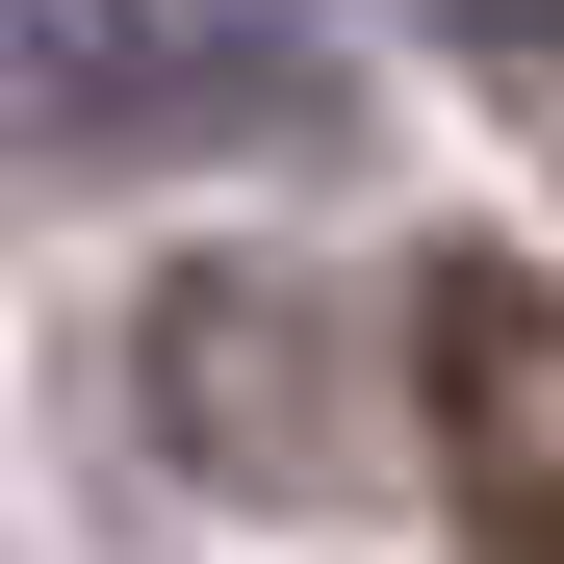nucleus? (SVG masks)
<instances>
[{
	"label": "nucleus",
	"instance_id": "1",
	"mask_svg": "<svg viewBox=\"0 0 564 564\" xmlns=\"http://www.w3.org/2000/svg\"><path fill=\"white\" fill-rule=\"evenodd\" d=\"M129 411L206 462V488L308 513V488H334V308H308L282 257H206V282H154V308H129Z\"/></svg>",
	"mask_w": 564,
	"mask_h": 564
},
{
	"label": "nucleus",
	"instance_id": "2",
	"mask_svg": "<svg viewBox=\"0 0 564 564\" xmlns=\"http://www.w3.org/2000/svg\"><path fill=\"white\" fill-rule=\"evenodd\" d=\"M411 411L462 462V539H488V564H564V308L513 257H411Z\"/></svg>",
	"mask_w": 564,
	"mask_h": 564
},
{
	"label": "nucleus",
	"instance_id": "3",
	"mask_svg": "<svg viewBox=\"0 0 564 564\" xmlns=\"http://www.w3.org/2000/svg\"><path fill=\"white\" fill-rule=\"evenodd\" d=\"M308 129V52L282 26H180V0H26V129L52 154H129V129Z\"/></svg>",
	"mask_w": 564,
	"mask_h": 564
},
{
	"label": "nucleus",
	"instance_id": "4",
	"mask_svg": "<svg viewBox=\"0 0 564 564\" xmlns=\"http://www.w3.org/2000/svg\"><path fill=\"white\" fill-rule=\"evenodd\" d=\"M411 26H436L462 77H539V104H564V0H411Z\"/></svg>",
	"mask_w": 564,
	"mask_h": 564
}]
</instances>
